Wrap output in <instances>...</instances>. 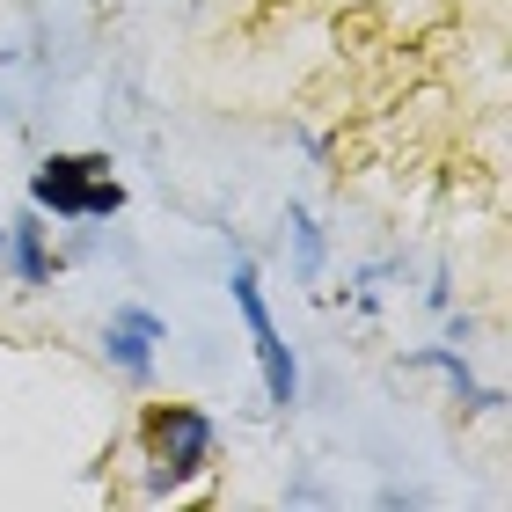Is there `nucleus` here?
Returning a JSON list of instances; mask_svg holds the SVG:
<instances>
[{"label": "nucleus", "mask_w": 512, "mask_h": 512, "mask_svg": "<svg viewBox=\"0 0 512 512\" xmlns=\"http://www.w3.org/2000/svg\"><path fill=\"white\" fill-rule=\"evenodd\" d=\"M139 447H147V498H176L183 483L213 469V417L198 403H147L139 410Z\"/></svg>", "instance_id": "1"}, {"label": "nucleus", "mask_w": 512, "mask_h": 512, "mask_svg": "<svg viewBox=\"0 0 512 512\" xmlns=\"http://www.w3.org/2000/svg\"><path fill=\"white\" fill-rule=\"evenodd\" d=\"M30 205L59 220H110V213H125V183L110 176L103 154H52L30 176Z\"/></svg>", "instance_id": "2"}, {"label": "nucleus", "mask_w": 512, "mask_h": 512, "mask_svg": "<svg viewBox=\"0 0 512 512\" xmlns=\"http://www.w3.org/2000/svg\"><path fill=\"white\" fill-rule=\"evenodd\" d=\"M227 293H235V308H242V322H249V344H256V366H264V395H271V410H293L300 374H293V352H286V337H278V322H271V308H264L256 264H235Z\"/></svg>", "instance_id": "3"}, {"label": "nucleus", "mask_w": 512, "mask_h": 512, "mask_svg": "<svg viewBox=\"0 0 512 512\" xmlns=\"http://www.w3.org/2000/svg\"><path fill=\"white\" fill-rule=\"evenodd\" d=\"M161 337H169V330H161V315H147V308H118V315H110V330H103V359L118 366L125 381H147Z\"/></svg>", "instance_id": "4"}, {"label": "nucleus", "mask_w": 512, "mask_h": 512, "mask_svg": "<svg viewBox=\"0 0 512 512\" xmlns=\"http://www.w3.org/2000/svg\"><path fill=\"white\" fill-rule=\"evenodd\" d=\"M8 249H15V278H22V286H44V278H52V256H44V220H37V213L8 220Z\"/></svg>", "instance_id": "5"}, {"label": "nucleus", "mask_w": 512, "mask_h": 512, "mask_svg": "<svg viewBox=\"0 0 512 512\" xmlns=\"http://www.w3.org/2000/svg\"><path fill=\"white\" fill-rule=\"evenodd\" d=\"M293 256H300V278L322 271V227H315L308 213H293Z\"/></svg>", "instance_id": "6"}, {"label": "nucleus", "mask_w": 512, "mask_h": 512, "mask_svg": "<svg viewBox=\"0 0 512 512\" xmlns=\"http://www.w3.org/2000/svg\"><path fill=\"white\" fill-rule=\"evenodd\" d=\"M0 249H8V220H0Z\"/></svg>", "instance_id": "7"}]
</instances>
